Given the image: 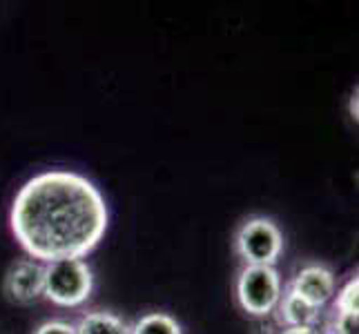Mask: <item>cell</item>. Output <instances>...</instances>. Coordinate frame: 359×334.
Returning a JSON list of instances; mask_svg holds the SVG:
<instances>
[{
    "label": "cell",
    "mask_w": 359,
    "mask_h": 334,
    "mask_svg": "<svg viewBox=\"0 0 359 334\" xmlns=\"http://www.w3.org/2000/svg\"><path fill=\"white\" fill-rule=\"evenodd\" d=\"M107 221V205L96 185L65 169L29 179L9 212L20 247L45 263L88 256L103 241Z\"/></svg>",
    "instance_id": "obj_1"
},
{
    "label": "cell",
    "mask_w": 359,
    "mask_h": 334,
    "mask_svg": "<svg viewBox=\"0 0 359 334\" xmlns=\"http://www.w3.org/2000/svg\"><path fill=\"white\" fill-rule=\"evenodd\" d=\"M94 288L92 270L83 258L45 265V296L54 305L76 307L90 299Z\"/></svg>",
    "instance_id": "obj_2"
},
{
    "label": "cell",
    "mask_w": 359,
    "mask_h": 334,
    "mask_svg": "<svg viewBox=\"0 0 359 334\" xmlns=\"http://www.w3.org/2000/svg\"><path fill=\"white\" fill-rule=\"evenodd\" d=\"M239 305L252 316H268L281 301L279 272L270 265H245L237 279Z\"/></svg>",
    "instance_id": "obj_3"
},
{
    "label": "cell",
    "mask_w": 359,
    "mask_h": 334,
    "mask_svg": "<svg viewBox=\"0 0 359 334\" xmlns=\"http://www.w3.org/2000/svg\"><path fill=\"white\" fill-rule=\"evenodd\" d=\"M237 252L248 265L275 267L283 252V234L275 221L266 216L248 218L237 232Z\"/></svg>",
    "instance_id": "obj_4"
},
{
    "label": "cell",
    "mask_w": 359,
    "mask_h": 334,
    "mask_svg": "<svg viewBox=\"0 0 359 334\" xmlns=\"http://www.w3.org/2000/svg\"><path fill=\"white\" fill-rule=\"evenodd\" d=\"M5 294L11 303L29 305L45 296V265L22 258L9 267L5 277Z\"/></svg>",
    "instance_id": "obj_5"
},
{
    "label": "cell",
    "mask_w": 359,
    "mask_h": 334,
    "mask_svg": "<svg viewBox=\"0 0 359 334\" xmlns=\"http://www.w3.org/2000/svg\"><path fill=\"white\" fill-rule=\"evenodd\" d=\"M290 292L313 307H321L335 296V277L324 265H308L294 277Z\"/></svg>",
    "instance_id": "obj_6"
},
{
    "label": "cell",
    "mask_w": 359,
    "mask_h": 334,
    "mask_svg": "<svg viewBox=\"0 0 359 334\" xmlns=\"http://www.w3.org/2000/svg\"><path fill=\"white\" fill-rule=\"evenodd\" d=\"M279 303H281V321L288 328H315V323L319 321V307L306 303L290 290Z\"/></svg>",
    "instance_id": "obj_7"
},
{
    "label": "cell",
    "mask_w": 359,
    "mask_h": 334,
    "mask_svg": "<svg viewBox=\"0 0 359 334\" xmlns=\"http://www.w3.org/2000/svg\"><path fill=\"white\" fill-rule=\"evenodd\" d=\"M76 334H132V332L126 321L112 312H90L79 321Z\"/></svg>",
    "instance_id": "obj_8"
},
{
    "label": "cell",
    "mask_w": 359,
    "mask_h": 334,
    "mask_svg": "<svg viewBox=\"0 0 359 334\" xmlns=\"http://www.w3.org/2000/svg\"><path fill=\"white\" fill-rule=\"evenodd\" d=\"M130 332L132 334H183L177 319H172L170 314H163V312H150L141 316L130 328Z\"/></svg>",
    "instance_id": "obj_9"
},
{
    "label": "cell",
    "mask_w": 359,
    "mask_h": 334,
    "mask_svg": "<svg viewBox=\"0 0 359 334\" xmlns=\"http://www.w3.org/2000/svg\"><path fill=\"white\" fill-rule=\"evenodd\" d=\"M359 279L357 274L346 283V286L341 288V292L337 294V303L335 307L339 310V314H357L359 316Z\"/></svg>",
    "instance_id": "obj_10"
},
{
    "label": "cell",
    "mask_w": 359,
    "mask_h": 334,
    "mask_svg": "<svg viewBox=\"0 0 359 334\" xmlns=\"http://www.w3.org/2000/svg\"><path fill=\"white\" fill-rule=\"evenodd\" d=\"M34 334H76V326L67 323V321H47Z\"/></svg>",
    "instance_id": "obj_11"
},
{
    "label": "cell",
    "mask_w": 359,
    "mask_h": 334,
    "mask_svg": "<svg viewBox=\"0 0 359 334\" xmlns=\"http://www.w3.org/2000/svg\"><path fill=\"white\" fill-rule=\"evenodd\" d=\"M332 334H357V314H337Z\"/></svg>",
    "instance_id": "obj_12"
},
{
    "label": "cell",
    "mask_w": 359,
    "mask_h": 334,
    "mask_svg": "<svg viewBox=\"0 0 359 334\" xmlns=\"http://www.w3.org/2000/svg\"><path fill=\"white\" fill-rule=\"evenodd\" d=\"M281 334H326V332H319L317 328H288ZM328 334H332V332H328Z\"/></svg>",
    "instance_id": "obj_13"
}]
</instances>
